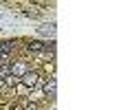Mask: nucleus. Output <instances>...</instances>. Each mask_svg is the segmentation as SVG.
<instances>
[{
    "label": "nucleus",
    "instance_id": "423d86ee",
    "mask_svg": "<svg viewBox=\"0 0 132 110\" xmlns=\"http://www.w3.org/2000/svg\"><path fill=\"white\" fill-rule=\"evenodd\" d=\"M40 35H46V38H53L55 35V24H44V27H40L38 29Z\"/></svg>",
    "mask_w": 132,
    "mask_h": 110
},
{
    "label": "nucleus",
    "instance_id": "7ed1b4c3",
    "mask_svg": "<svg viewBox=\"0 0 132 110\" xmlns=\"http://www.w3.org/2000/svg\"><path fill=\"white\" fill-rule=\"evenodd\" d=\"M13 51H15V42H2L0 44V60H9Z\"/></svg>",
    "mask_w": 132,
    "mask_h": 110
},
{
    "label": "nucleus",
    "instance_id": "39448f33",
    "mask_svg": "<svg viewBox=\"0 0 132 110\" xmlns=\"http://www.w3.org/2000/svg\"><path fill=\"white\" fill-rule=\"evenodd\" d=\"M27 51L33 53V55H38V53H44V42H40V40H33V42L27 44Z\"/></svg>",
    "mask_w": 132,
    "mask_h": 110
},
{
    "label": "nucleus",
    "instance_id": "0eeeda50",
    "mask_svg": "<svg viewBox=\"0 0 132 110\" xmlns=\"http://www.w3.org/2000/svg\"><path fill=\"white\" fill-rule=\"evenodd\" d=\"M11 75V64H2V66H0V79H7V77Z\"/></svg>",
    "mask_w": 132,
    "mask_h": 110
},
{
    "label": "nucleus",
    "instance_id": "f03ea898",
    "mask_svg": "<svg viewBox=\"0 0 132 110\" xmlns=\"http://www.w3.org/2000/svg\"><path fill=\"white\" fill-rule=\"evenodd\" d=\"M27 73H29V64H27V62L20 60V62H13V64H11V75H13V77H18V79H20V77L27 75Z\"/></svg>",
    "mask_w": 132,
    "mask_h": 110
},
{
    "label": "nucleus",
    "instance_id": "f257e3e1",
    "mask_svg": "<svg viewBox=\"0 0 132 110\" xmlns=\"http://www.w3.org/2000/svg\"><path fill=\"white\" fill-rule=\"evenodd\" d=\"M20 81H22V86H24V88L33 90V88H38V84H40V75H38L35 71H29L27 75L20 77Z\"/></svg>",
    "mask_w": 132,
    "mask_h": 110
},
{
    "label": "nucleus",
    "instance_id": "20e7f679",
    "mask_svg": "<svg viewBox=\"0 0 132 110\" xmlns=\"http://www.w3.org/2000/svg\"><path fill=\"white\" fill-rule=\"evenodd\" d=\"M55 92H57V81H55V77H51V79L44 84V95L53 99V97H55Z\"/></svg>",
    "mask_w": 132,
    "mask_h": 110
}]
</instances>
